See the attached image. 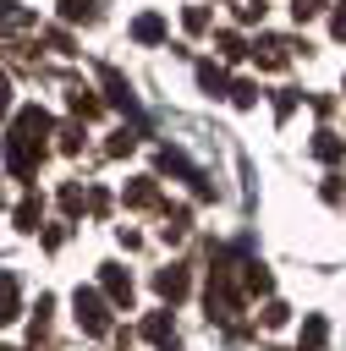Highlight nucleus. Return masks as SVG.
Instances as JSON below:
<instances>
[{"label": "nucleus", "instance_id": "obj_1", "mask_svg": "<svg viewBox=\"0 0 346 351\" xmlns=\"http://www.w3.org/2000/svg\"><path fill=\"white\" fill-rule=\"evenodd\" d=\"M49 132H55V121L38 104H27L16 115V126H11V137H5V170L11 176H33L38 159H44V148H49Z\"/></svg>", "mask_w": 346, "mask_h": 351}, {"label": "nucleus", "instance_id": "obj_2", "mask_svg": "<svg viewBox=\"0 0 346 351\" xmlns=\"http://www.w3.org/2000/svg\"><path fill=\"white\" fill-rule=\"evenodd\" d=\"M77 324H82V335H110V313H104L99 291H77Z\"/></svg>", "mask_w": 346, "mask_h": 351}, {"label": "nucleus", "instance_id": "obj_3", "mask_svg": "<svg viewBox=\"0 0 346 351\" xmlns=\"http://www.w3.org/2000/svg\"><path fill=\"white\" fill-rule=\"evenodd\" d=\"M143 335L159 346V351H176L181 340H176V324H170V313H148V324H143Z\"/></svg>", "mask_w": 346, "mask_h": 351}, {"label": "nucleus", "instance_id": "obj_4", "mask_svg": "<svg viewBox=\"0 0 346 351\" xmlns=\"http://www.w3.org/2000/svg\"><path fill=\"white\" fill-rule=\"evenodd\" d=\"M104 291H110V302L115 307H132V280H126V269H115V263H104Z\"/></svg>", "mask_w": 346, "mask_h": 351}, {"label": "nucleus", "instance_id": "obj_5", "mask_svg": "<svg viewBox=\"0 0 346 351\" xmlns=\"http://www.w3.org/2000/svg\"><path fill=\"white\" fill-rule=\"evenodd\" d=\"M154 285H159V296H165V302H181V296H187V269H181V263H170V269H159V280H154Z\"/></svg>", "mask_w": 346, "mask_h": 351}, {"label": "nucleus", "instance_id": "obj_6", "mask_svg": "<svg viewBox=\"0 0 346 351\" xmlns=\"http://www.w3.org/2000/svg\"><path fill=\"white\" fill-rule=\"evenodd\" d=\"M60 16L66 22H99L104 16V0H60Z\"/></svg>", "mask_w": 346, "mask_h": 351}, {"label": "nucleus", "instance_id": "obj_7", "mask_svg": "<svg viewBox=\"0 0 346 351\" xmlns=\"http://www.w3.org/2000/svg\"><path fill=\"white\" fill-rule=\"evenodd\" d=\"M286 55H291L286 38H258L253 44V60H264V66H286Z\"/></svg>", "mask_w": 346, "mask_h": 351}, {"label": "nucleus", "instance_id": "obj_8", "mask_svg": "<svg viewBox=\"0 0 346 351\" xmlns=\"http://www.w3.org/2000/svg\"><path fill=\"white\" fill-rule=\"evenodd\" d=\"M11 318H16V280L0 274V324H11Z\"/></svg>", "mask_w": 346, "mask_h": 351}, {"label": "nucleus", "instance_id": "obj_9", "mask_svg": "<svg viewBox=\"0 0 346 351\" xmlns=\"http://www.w3.org/2000/svg\"><path fill=\"white\" fill-rule=\"evenodd\" d=\"M132 33H137L143 44H154V38L165 33V22H159V16H137V27H132Z\"/></svg>", "mask_w": 346, "mask_h": 351}, {"label": "nucleus", "instance_id": "obj_10", "mask_svg": "<svg viewBox=\"0 0 346 351\" xmlns=\"http://www.w3.org/2000/svg\"><path fill=\"white\" fill-rule=\"evenodd\" d=\"M324 346V318H308V329H302V351H319Z\"/></svg>", "mask_w": 346, "mask_h": 351}, {"label": "nucleus", "instance_id": "obj_11", "mask_svg": "<svg viewBox=\"0 0 346 351\" xmlns=\"http://www.w3.org/2000/svg\"><path fill=\"white\" fill-rule=\"evenodd\" d=\"M324 11V0H291V16L297 22H308V16H319Z\"/></svg>", "mask_w": 346, "mask_h": 351}, {"label": "nucleus", "instance_id": "obj_12", "mask_svg": "<svg viewBox=\"0 0 346 351\" xmlns=\"http://www.w3.org/2000/svg\"><path fill=\"white\" fill-rule=\"evenodd\" d=\"M231 5H236V16H242V22H253V16L264 11V0H231Z\"/></svg>", "mask_w": 346, "mask_h": 351}, {"label": "nucleus", "instance_id": "obj_13", "mask_svg": "<svg viewBox=\"0 0 346 351\" xmlns=\"http://www.w3.org/2000/svg\"><path fill=\"white\" fill-rule=\"evenodd\" d=\"M330 27H335V38H346V0H341V11H335V22H330Z\"/></svg>", "mask_w": 346, "mask_h": 351}, {"label": "nucleus", "instance_id": "obj_14", "mask_svg": "<svg viewBox=\"0 0 346 351\" xmlns=\"http://www.w3.org/2000/svg\"><path fill=\"white\" fill-rule=\"evenodd\" d=\"M5 104H11V77L0 71V115H5Z\"/></svg>", "mask_w": 346, "mask_h": 351}]
</instances>
